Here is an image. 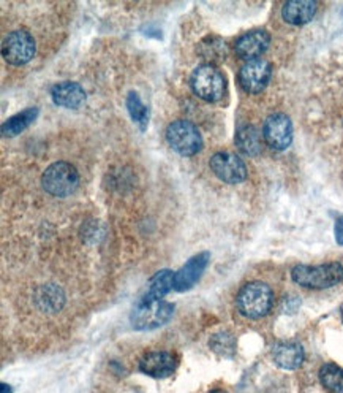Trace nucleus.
<instances>
[{"label":"nucleus","instance_id":"nucleus-13","mask_svg":"<svg viewBox=\"0 0 343 393\" xmlns=\"http://www.w3.org/2000/svg\"><path fill=\"white\" fill-rule=\"evenodd\" d=\"M270 44V35L266 30L256 29L250 30L247 34L237 38L236 42V53L239 57L247 61L260 59V56L268 51Z\"/></svg>","mask_w":343,"mask_h":393},{"label":"nucleus","instance_id":"nucleus-3","mask_svg":"<svg viewBox=\"0 0 343 393\" xmlns=\"http://www.w3.org/2000/svg\"><path fill=\"white\" fill-rule=\"evenodd\" d=\"M291 278L297 286L306 289H329L343 281V267L340 263H325V265H297L291 272Z\"/></svg>","mask_w":343,"mask_h":393},{"label":"nucleus","instance_id":"nucleus-12","mask_svg":"<svg viewBox=\"0 0 343 393\" xmlns=\"http://www.w3.org/2000/svg\"><path fill=\"white\" fill-rule=\"evenodd\" d=\"M211 254L209 253H199L193 255L185 265L174 274V291L176 292H187L197 284L206 272V267L209 265Z\"/></svg>","mask_w":343,"mask_h":393},{"label":"nucleus","instance_id":"nucleus-16","mask_svg":"<svg viewBox=\"0 0 343 393\" xmlns=\"http://www.w3.org/2000/svg\"><path fill=\"white\" fill-rule=\"evenodd\" d=\"M316 13V4L312 0H293V2H287L282 8V16L285 21L291 25H304L308 21H312V18Z\"/></svg>","mask_w":343,"mask_h":393},{"label":"nucleus","instance_id":"nucleus-22","mask_svg":"<svg viewBox=\"0 0 343 393\" xmlns=\"http://www.w3.org/2000/svg\"><path fill=\"white\" fill-rule=\"evenodd\" d=\"M127 107H128V111L132 114V119L135 122H138L141 128H144L149 122V109L144 107V103L141 102L139 95L137 92L128 94Z\"/></svg>","mask_w":343,"mask_h":393},{"label":"nucleus","instance_id":"nucleus-21","mask_svg":"<svg viewBox=\"0 0 343 393\" xmlns=\"http://www.w3.org/2000/svg\"><path fill=\"white\" fill-rule=\"evenodd\" d=\"M198 54L212 66L213 62H218V61L223 59L225 54H226V47H225V43L220 40V38L207 37L206 40L199 43Z\"/></svg>","mask_w":343,"mask_h":393},{"label":"nucleus","instance_id":"nucleus-14","mask_svg":"<svg viewBox=\"0 0 343 393\" xmlns=\"http://www.w3.org/2000/svg\"><path fill=\"white\" fill-rule=\"evenodd\" d=\"M270 353H273V360L278 368L288 371L299 368L306 358L304 347L296 341H278Z\"/></svg>","mask_w":343,"mask_h":393},{"label":"nucleus","instance_id":"nucleus-9","mask_svg":"<svg viewBox=\"0 0 343 393\" xmlns=\"http://www.w3.org/2000/svg\"><path fill=\"white\" fill-rule=\"evenodd\" d=\"M263 137L274 151H283L293 141V124L287 114L274 113L264 121Z\"/></svg>","mask_w":343,"mask_h":393},{"label":"nucleus","instance_id":"nucleus-26","mask_svg":"<svg viewBox=\"0 0 343 393\" xmlns=\"http://www.w3.org/2000/svg\"><path fill=\"white\" fill-rule=\"evenodd\" d=\"M209 393H228V392H225V390H222V389H216V390H212V392H209Z\"/></svg>","mask_w":343,"mask_h":393},{"label":"nucleus","instance_id":"nucleus-1","mask_svg":"<svg viewBox=\"0 0 343 393\" xmlns=\"http://www.w3.org/2000/svg\"><path fill=\"white\" fill-rule=\"evenodd\" d=\"M274 305V292L266 282L254 281L245 284L237 294V311L247 319H261L268 315Z\"/></svg>","mask_w":343,"mask_h":393},{"label":"nucleus","instance_id":"nucleus-5","mask_svg":"<svg viewBox=\"0 0 343 393\" xmlns=\"http://www.w3.org/2000/svg\"><path fill=\"white\" fill-rule=\"evenodd\" d=\"M43 189L49 195L66 198L70 197L77 189L80 184V175L73 165L68 162H56L49 165L46 171L43 173Z\"/></svg>","mask_w":343,"mask_h":393},{"label":"nucleus","instance_id":"nucleus-15","mask_svg":"<svg viewBox=\"0 0 343 393\" xmlns=\"http://www.w3.org/2000/svg\"><path fill=\"white\" fill-rule=\"evenodd\" d=\"M51 97H53L56 105L68 108V109H76L84 105L86 102V92L84 89L77 85V83H59L53 89H51Z\"/></svg>","mask_w":343,"mask_h":393},{"label":"nucleus","instance_id":"nucleus-18","mask_svg":"<svg viewBox=\"0 0 343 393\" xmlns=\"http://www.w3.org/2000/svg\"><path fill=\"white\" fill-rule=\"evenodd\" d=\"M236 145L247 156H258L261 152V137L254 126L239 127L236 133Z\"/></svg>","mask_w":343,"mask_h":393},{"label":"nucleus","instance_id":"nucleus-19","mask_svg":"<svg viewBox=\"0 0 343 393\" xmlns=\"http://www.w3.org/2000/svg\"><path fill=\"white\" fill-rule=\"evenodd\" d=\"M37 116H38V108H27L24 109V111L15 114L13 118L4 122L2 135L4 137H15V135L25 131V128L37 119Z\"/></svg>","mask_w":343,"mask_h":393},{"label":"nucleus","instance_id":"nucleus-17","mask_svg":"<svg viewBox=\"0 0 343 393\" xmlns=\"http://www.w3.org/2000/svg\"><path fill=\"white\" fill-rule=\"evenodd\" d=\"M174 274L171 270H160L158 273L152 276L149 282L147 294L142 296L146 300H163L165 296L174 291Z\"/></svg>","mask_w":343,"mask_h":393},{"label":"nucleus","instance_id":"nucleus-7","mask_svg":"<svg viewBox=\"0 0 343 393\" xmlns=\"http://www.w3.org/2000/svg\"><path fill=\"white\" fill-rule=\"evenodd\" d=\"M35 40L29 32L13 30L2 40L4 59L11 66H24L35 54Z\"/></svg>","mask_w":343,"mask_h":393},{"label":"nucleus","instance_id":"nucleus-8","mask_svg":"<svg viewBox=\"0 0 343 393\" xmlns=\"http://www.w3.org/2000/svg\"><path fill=\"white\" fill-rule=\"evenodd\" d=\"M211 170L226 184H239L247 179V167L235 152L220 151L211 157Z\"/></svg>","mask_w":343,"mask_h":393},{"label":"nucleus","instance_id":"nucleus-11","mask_svg":"<svg viewBox=\"0 0 343 393\" xmlns=\"http://www.w3.org/2000/svg\"><path fill=\"white\" fill-rule=\"evenodd\" d=\"M177 358L171 352H147L139 360V370L154 379L170 377L177 368Z\"/></svg>","mask_w":343,"mask_h":393},{"label":"nucleus","instance_id":"nucleus-6","mask_svg":"<svg viewBox=\"0 0 343 393\" xmlns=\"http://www.w3.org/2000/svg\"><path fill=\"white\" fill-rule=\"evenodd\" d=\"M166 140L174 151L180 156L190 157L201 151L203 137L198 127L190 121H174L166 128Z\"/></svg>","mask_w":343,"mask_h":393},{"label":"nucleus","instance_id":"nucleus-4","mask_svg":"<svg viewBox=\"0 0 343 393\" xmlns=\"http://www.w3.org/2000/svg\"><path fill=\"white\" fill-rule=\"evenodd\" d=\"M190 86L193 92L206 102L222 100L226 92V80L223 73L211 64H203L193 70Z\"/></svg>","mask_w":343,"mask_h":393},{"label":"nucleus","instance_id":"nucleus-25","mask_svg":"<svg viewBox=\"0 0 343 393\" xmlns=\"http://www.w3.org/2000/svg\"><path fill=\"white\" fill-rule=\"evenodd\" d=\"M2 393H11V387L8 384H2Z\"/></svg>","mask_w":343,"mask_h":393},{"label":"nucleus","instance_id":"nucleus-2","mask_svg":"<svg viewBox=\"0 0 343 393\" xmlns=\"http://www.w3.org/2000/svg\"><path fill=\"white\" fill-rule=\"evenodd\" d=\"M174 305L165 300L141 298L130 314V324L138 332L155 330L171 320Z\"/></svg>","mask_w":343,"mask_h":393},{"label":"nucleus","instance_id":"nucleus-23","mask_svg":"<svg viewBox=\"0 0 343 393\" xmlns=\"http://www.w3.org/2000/svg\"><path fill=\"white\" fill-rule=\"evenodd\" d=\"M212 349L216 351L218 346H223V356H231L235 352V339H232L230 334L226 333H218L211 341Z\"/></svg>","mask_w":343,"mask_h":393},{"label":"nucleus","instance_id":"nucleus-20","mask_svg":"<svg viewBox=\"0 0 343 393\" xmlns=\"http://www.w3.org/2000/svg\"><path fill=\"white\" fill-rule=\"evenodd\" d=\"M323 387L331 393H343V368L334 363H326L320 370Z\"/></svg>","mask_w":343,"mask_h":393},{"label":"nucleus","instance_id":"nucleus-10","mask_svg":"<svg viewBox=\"0 0 343 393\" xmlns=\"http://www.w3.org/2000/svg\"><path fill=\"white\" fill-rule=\"evenodd\" d=\"M270 73H273V68L268 61H247L239 72V83L245 92L260 94L269 85Z\"/></svg>","mask_w":343,"mask_h":393},{"label":"nucleus","instance_id":"nucleus-24","mask_svg":"<svg viewBox=\"0 0 343 393\" xmlns=\"http://www.w3.org/2000/svg\"><path fill=\"white\" fill-rule=\"evenodd\" d=\"M335 241H337L340 246H343V216L337 219V222H335Z\"/></svg>","mask_w":343,"mask_h":393}]
</instances>
